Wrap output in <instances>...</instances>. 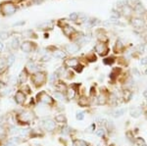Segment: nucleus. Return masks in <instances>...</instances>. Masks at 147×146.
Segmentation results:
<instances>
[{
	"label": "nucleus",
	"mask_w": 147,
	"mask_h": 146,
	"mask_svg": "<svg viewBox=\"0 0 147 146\" xmlns=\"http://www.w3.org/2000/svg\"><path fill=\"white\" fill-rule=\"evenodd\" d=\"M145 115H146V117H147V111L145 112Z\"/></svg>",
	"instance_id": "51"
},
{
	"label": "nucleus",
	"mask_w": 147,
	"mask_h": 146,
	"mask_svg": "<svg viewBox=\"0 0 147 146\" xmlns=\"http://www.w3.org/2000/svg\"><path fill=\"white\" fill-rule=\"evenodd\" d=\"M130 115L134 118H137L139 115H141V109L138 107H136L134 109H130Z\"/></svg>",
	"instance_id": "16"
},
{
	"label": "nucleus",
	"mask_w": 147,
	"mask_h": 146,
	"mask_svg": "<svg viewBox=\"0 0 147 146\" xmlns=\"http://www.w3.org/2000/svg\"><path fill=\"white\" fill-rule=\"evenodd\" d=\"M55 121L57 123H60V124H66L67 123V119H66V117L64 116V115H57L55 117Z\"/></svg>",
	"instance_id": "17"
},
{
	"label": "nucleus",
	"mask_w": 147,
	"mask_h": 146,
	"mask_svg": "<svg viewBox=\"0 0 147 146\" xmlns=\"http://www.w3.org/2000/svg\"><path fill=\"white\" fill-rule=\"evenodd\" d=\"M76 96V90L74 88H69L67 90V97L69 99H73Z\"/></svg>",
	"instance_id": "21"
},
{
	"label": "nucleus",
	"mask_w": 147,
	"mask_h": 146,
	"mask_svg": "<svg viewBox=\"0 0 147 146\" xmlns=\"http://www.w3.org/2000/svg\"><path fill=\"white\" fill-rule=\"evenodd\" d=\"M77 65H79V61L77 59L73 58V59H68L65 61V66L68 68H75Z\"/></svg>",
	"instance_id": "14"
},
{
	"label": "nucleus",
	"mask_w": 147,
	"mask_h": 146,
	"mask_svg": "<svg viewBox=\"0 0 147 146\" xmlns=\"http://www.w3.org/2000/svg\"><path fill=\"white\" fill-rule=\"evenodd\" d=\"M125 109H118V110H115L112 114H113V116L114 117H116V118H118V117H121V116H123V115L125 114Z\"/></svg>",
	"instance_id": "19"
},
{
	"label": "nucleus",
	"mask_w": 147,
	"mask_h": 146,
	"mask_svg": "<svg viewBox=\"0 0 147 146\" xmlns=\"http://www.w3.org/2000/svg\"><path fill=\"white\" fill-rule=\"evenodd\" d=\"M54 57L55 58H58V59H63L65 57V53L63 52V51H56V52H54Z\"/></svg>",
	"instance_id": "25"
},
{
	"label": "nucleus",
	"mask_w": 147,
	"mask_h": 146,
	"mask_svg": "<svg viewBox=\"0 0 147 146\" xmlns=\"http://www.w3.org/2000/svg\"><path fill=\"white\" fill-rule=\"evenodd\" d=\"M2 50H3V43L0 41V51H2Z\"/></svg>",
	"instance_id": "42"
},
{
	"label": "nucleus",
	"mask_w": 147,
	"mask_h": 146,
	"mask_svg": "<svg viewBox=\"0 0 147 146\" xmlns=\"http://www.w3.org/2000/svg\"><path fill=\"white\" fill-rule=\"evenodd\" d=\"M95 51L97 52V54H98V55L105 56V55H107L108 52H109V48H108V46L106 45L105 43L101 42V43H98L95 46Z\"/></svg>",
	"instance_id": "6"
},
{
	"label": "nucleus",
	"mask_w": 147,
	"mask_h": 146,
	"mask_svg": "<svg viewBox=\"0 0 147 146\" xmlns=\"http://www.w3.org/2000/svg\"><path fill=\"white\" fill-rule=\"evenodd\" d=\"M144 18H145V20L147 21V14H146V15H145V17H144Z\"/></svg>",
	"instance_id": "48"
},
{
	"label": "nucleus",
	"mask_w": 147,
	"mask_h": 146,
	"mask_svg": "<svg viewBox=\"0 0 147 146\" xmlns=\"http://www.w3.org/2000/svg\"><path fill=\"white\" fill-rule=\"evenodd\" d=\"M7 37H9V34H8V32H0V38L5 39V38H7Z\"/></svg>",
	"instance_id": "34"
},
{
	"label": "nucleus",
	"mask_w": 147,
	"mask_h": 146,
	"mask_svg": "<svg viewBox=\"0 0 147 146\" xmlns=\"http://www.w3.org/2000/svg\"><path fill=\"white\" fill-rule=\"evenodd\" d=\"M114 63V58H106L104 59V64L106 65H111Z\"/></svg>",
	"instance_id": "30"
},
{
	"label": "nucleus",
	"mask_w": 147,
	"mask_h": 146,
	"mask_svg": "<svg viewBox=\"0 0 147 146\" xmlns=\"http://www.w3.org/2000/svg\"><path fill=\"white\" fill-rule=\"evenodd\" d=\"M15 101L18 103V104H23V103L26 101L25 93L22 92V91H18V92L15 94Z\"/></svg>",
	"instance_id": "11"
},
{
	"label": "nucleus",
	"mask_w": 147,
	"mask_h": 146,
	"mask_svg": "<svg viewBox=\"0 0 147 146\" xmlns=\"http://www.w3.org/2000/svg\"><path fill=\"white\" fill-rule=\"evenodd\" d=\"M84 114L82 112H78L77 113V119L79 120V121H82V120H84Z\"/></svg>",
	"instance_id": "32"
},
{
	"label": "nucleus",
	"mask_w": 147,
	"mask_h": 146,
	"mask_svg": "<svg viewBox=\"0 0 147 146\" xmlns=\"http://www.w3.org/2000/svg\"><path fill=\"white\" fill-rule=\"evenodd\" d=\"M78 103H79V105L80 107H86V106L89 104V100L86 96H80Z\"/></svg>",
	"instance_id": "15"
},
{
	"label": "nucleus",
	"mask_w": 147,
	"mask_h": 146,
	"mask_svg": "<svg viewBox=\"0 0 147 146\" xmlns=\"http://www.w3.org/2000/svg\"><path fill=\"white\" fill-rule=\"evenodd\" d=\"M146 40H147V34H146Z\"/></svg>",
	"instance_id": "52"
},
{
	"label": "nucleus",
	"mask_w": 147,
	"mask_h": 146,
	"mask_svg": "<svg viewBox=\"0 0 147 146\" xmlns=\"http://www.w3.org/2000/svg\"><path fill=\"white\" fill-rule=\"evenodd\" d=\"M69 133H70V128L65 126V128L62 129V133H63V135H68Z\"/></svg>",
	"instance_id": "38"
},
{
	"label": "nucleus",
	"mask_w": 147,
	"mask_h": 146,
	"mask_svg": "<svg viewBox=\"0 0 147 146\" xmlns=\"http://www.w3.org/2000/svg\"><path fill=\"white\" fill-rule=\"evenodd\" d=\"M106 101H107V98H106V96L104 95V94H100V95L98 96V99H97V102H98V104L104 105L106 103Z\"/></svg>",
	"instance_id": "20"
},
{
	"label": "nucleus",
	"mask_w": 147,
	"mask_h": 146,
	"mask_svg": "<svg viewBox=\"0 0 147 146\" xmlns=\"http://www.w3.org/2000/svg\"><path fill=\"white\" fill-rule=\"evenodd\" d=\"M131 95H132L131 91H129V90H125L124 91V98H125V101H129L130 98H131Z\"/></svg>",
	"instance_id": "24"
},
{
	"label": "nucleus",
	"mask_w": 147,
	"mask_h": 146,
	"mask_svg": "<svg viewBox=\"0 0 147 146\" xmlns=\"http://www.w3.org/2000/svg\"><path fill=\"white\" fill-rule=\"evenodd\" d=\"M54 96L57 98L58 100H60V101H63V100H65V96H64V94L63 93H60V92H55V94H54Z\"/></svg>",
	"instance_id": "27"
},
{
	"label": "nucleus",
	"mask_w": 147,
	"mask_h": 146,
	"mask_svg": "<svg viewBox=\"0 0 147 146\" xmlns=\"http://www.w3.org/2000/svg\"><path fill=\"white\" fill-rule=\"evenodd\" d=\"M74 69H75L76 71H77L78 73H80V72H82V69H84V67H82V66L80 65V64H79V65L76 66V67L74 68Z\"/></svg>",
	"instance_id": "35"
},
{
	"label": "nucleus",
	"mask_w": 147,
	"mask_h": 146,
	"mask_svg": "<svg viewBox=\"0 0 147 146\" xmlns=\"http://www.w3.org/2000/svg\"><path fill=\"white\" fill-rule=\"evenodd\" d=\"M144 96H145V97L147 98V90L144 91Z\"/></svg>",
	"instance_id": "45"
},
{
	"label": "nucleus",
	"mask_w": 147,
	"mask_h": 146,
	"mask_svg": "<svg viewBox=\"0 0 147 146\" xmlns=\"http://www.w3.org/2000/svg\"><path fill=\"white\" fill-rule=\"evenodd\" d=\"M86 58H87V59H89V61H90V62L96 61V57H95V55H94L93 53H91V54H89V55H87V56H86Z\"/></svg>",
	"instance_id": "31"
},
{
	"label": "nucleus",
	"mask_w": 147,
	"mask_h": 146,
	"mask_svg": "<svg viewBox=\"0 0 147 146\" xmlns=\"http://www.w3.org/2000/svg\"><path fill=\"white\" fill-rule=\"evenodd\" d=\"M19 81H20L21 83H24L26 81H27V72L26 71H23L20 75V77H19Z\"/></svg>",
	"instance_id": "23"
},
{
	"label": "nucleus",
	"mask_w": 147,
	"mask_h": 146,
	"mask_svg": "<svg viewBox=\"0 0 147 146\" xmlns=\"http://www.w3.org/2000/svg\"><path fill=\"white\" fill-rule=\"evenodd\" d=\"M14 62H15V56L10 55L8 57V61H7V66H8V67H10V66L13 65Z\"/></svg>",
	"instance_id": "26"
},
{
	"label": "nucleus",
	"mask_w": 147,
	"mask_h": 146,
	"mask_svg": "<svg viewBox=\"0 0 147 146\" xmlns=\"http://www.w3.org/2000/svg\"><path fill=\"white\" fill-rule=\"evenodd\" d=\"M70 18H71V20L76 21L78 18H79V15H78V13H73V14H71V15H70Z\"/></svg>",
	"instance_id": "36"
},
{
	"label": "nucleus",
	"mask_w": 147,
	"mask_h": 146,
	"mask_svg": "<svg viewBox=\"0 0 147 146\" xmlns=\"http://www.w3.org/2000/svg\"><path fill=\"white\" fill-rule=\"evenodd\" d=\"M11 44H12V47H13L14 49H17L19 47V39L18 38H14Z\"/></svg>",
	"instance_id": "28"
},
{
	"label": "nucleus",
	"mask_w": 147,
	"mask_h": 146,
	"mask_svg": "<svg viewBox=\"0 0 147 146\" xmlns=\"http://www.w3.org/2000/svg\"><path fill=\"white\" fill-rule=\"evenodd\" d=\"M46 81V76L44 73H36L32 76V81H34V84L36 85H41L43 84Z\"/></svg>",
	"instance_id": "5"
},
{
	"label": "nucleus",
	"mask_w": 147,
	"mask_h": 146,
	"mask_svg": "<svg viewBox=\"0 0 147 146\" xmlns=\"http://www.w3.org/2000/svg\"><path fill=\"white\" fill-rule=\"evenodd\" d=\"M132 9H134V16H139V17H145L147 14L146 9L142 5L140 2H136V4L132 5Z\"/></svg>",
	"instance_id": "2"
},
{
	"label": "nucleus",
	"mask_w": 147,
	"mask_h": 146,
	"mask_svg": "<svg viewBox=\"0 0 147 146\" xmlns=\"http://www.w3.org/2000/svg\"><path fill=\"white\" fill-rule=\"evenodd\" d=\"M44 128L48 131H52L55 129V122L51 119H47L44 121Z\"/></svg>",
	"instance_id": "10"
},
{
	"label": "nucleus",
	"mask_w": 147,
	"mask_h": 146,
	"mask_svg": "<svg viewBox=\"0 0 147 146\" xmlns=\"http://www.w3.org/2000/svg\"><path fill=\"white\" fill-rule=\"evenodd\" d=\"M104 133H105V131H104V129H99L98 131H96V135L98 136H100V137H102V136L104 135Z\"/></svg>",
	"instance_id": "33"
},
{
	"label": "nucleus",
	"mask_w": 147,
	"mask_h": 146,
	"mask_svg": "<svg viewBox=\"0 0 147 146\" xmlns=\"http://www.w3.org/2000/svg\"><path fill=\"white\" fill-rule=\"evenodd\" d=\"M25 24V22H21V23H17V24H15L14 26H20V25H24Z\"/></svg>",
	"instance_id": "43"
},
{
	"label": "nucleus",
	"mask_w": 147,
	"mask_h": 146,
	"mask_svg": "<svg viewBox=\"0 0 147 146\" xmlns=\"http://www.w3.org/2000/svg\"><path fill=\"white\" fill-rule=\"evenodd\" d=\"M82 146H88V144H87V143H86V142H85V143H84V145H82Z\"/></svg>",
	"instance_id": "47"
},
{
	"label": "nucleus",
	"mask_w": 147,
	"mask_h": 146,
	"mask_svg": "<svg viewBox=\"0 0 147 146\" xmlns=\"http://www.w3.org/2000/svg\"><path fill=\"white\" fill-rule=\"evenodd\" d=\"M85 143V141L84 140H75L73 143V146H82Z\"/></svg>",
	"instance_id": "29"
},
{
	"label": "nucleus",
	"mask_w": 147,
	"mask_h": 146,
	"mask_svg": "<svg viewBox=\"0 0 147 146\" xmlns=\"http://www.w3.org/2000/svg\"><path fill=\"white\" fill-rule=\"evenodd\" d=\"M65 49L69 54H75V53L79 52L80 46L76 43H71V44H67L65 47Z\"/></svg>",
	"instance_id": "9"
},
{
	"label": "nucleus",
	"mask_w": 147,
	"mask_h": 146,
	"mask_svg": "<svg viewBox=\"0 0 147 146\" xmlns=\"http://www.w3.org/2000/svg\"><path fill=\"white\" fill-rule=\"evenodd\" d=\"M129 23L132 27L136 30H144L146 27V20L144 17H139V16H132L131 18L129 19Z\"/></svg>",
	"instance_id": "1"
},
{
	"label": "nucleus",
	"mask_w": 147,
	"mask_h": 146,
	"mask_svg": "<svg viewBox=\"0 0 147 146\" xmlns=\"http://www.w3.org/2000/svg\"><path fill=\"white\" fill-rule=\"evenodd\" d=\"M1 12L4 14V15H7V16H10V15H13L14 13L16 12V7L14 4L12 3H3L1 6Z\"/></svg>",
	"instance_id": "3"
},
{
	"label": "nucleus",
	"mask_w": 147,
	"mask_h": 146,
	"mask_svg": "<svg viewBox=\"0 0 147 146\" xmlns=\"http://www.w3.org/2000/svg\"><path fill=\"white\" fill-rule=\"evenodd\" d=\"M2 86H3V83H2V82H1V81H0V88H1V87H2Z\"/></svg>",
	"instance_id": "46"
},
{
	"label": "nucleus",
	"mask_w": 147,
	"mask_h": 146,
	"mask_svg": "<svg viewBox=\"0 0 147 146\" xmlns=\"http://www.w3.org/2000/svg\"><path fill=\"white\" fill-rule=\"evenodd\" d=\"M63 32H64V34H65L66 36L70 37L73 34H75L76 30H75V29H74L73 27H71V26H69V25H66L65 27L63 28Z\"/></svg>",
	"instance_id": "13"
},
{
	"label": "nucleus",
	"mask_w": 147,
	"mask_h": 146,
	"mask_svg": "<svg viewBox=\"0 0 147 146\" xmlns=\"http://www.w3.org/2000/svg\"><path fill=\"white\" fill-rule=\"evenodd\" d=\"M21 48H22V50L25 53H30V52H32V43H30V42L25 41V42H23V43H22Z\"/></svg>",
	"instance_id": "12"
},
{
	"label": "nucleus",
	"mask_w": 147,
	"mask_h": 146,
	"mask_svg": "<svg viewBox=\"0 0 147 146\" xmlns=\"http://www.w3.org/2000/svg\"><path fill=\"white\" fill-rule=\"evenodd\" d=\"M94 129H95V124H92L91 126H89V128H87L86 131H87V133H92V131H93Z\"/></svg>",
	"instance_id": "37"
},
{
	"label": "nucleus",
	"mask_w": 147,
	"mask_h": 146,
	"mask_svg": "<svg viewBox=\"0 0 147 146\" xmlns=\"http://www.w3.org/2000/svg\"><path fill=\"white\" fill-rule=\"evenodd\" d=\"M134 143L138 146H146V142L144 141V139L142 137H137L134 139Z\"/></svg>",
	"instance_id": "22"
},
{
	"label": "nucleus",
	"mask_w": 147,
	"mask_h": 146,
	"mask_svg": "<svg viewBox=\"0 0 147 146\" xmlns=\"http://www.w3.org/2000/svg\"><path fill=\"white\" fill-rule=\"evenodd\" d=\"M121 13H122V15L124 16L125 18L129 20V19L134 16L132 5H129V4H125V5H123L122 8H121Z\"/></svg>",
	"instance_id": "4"
},
{
	"label": "nucleus",
	"mask_w": 147,
	"mask_h": 146,
	"mask_svg": "<svg viewBox=\"0 0 147 146\" xmlns=\"http://www.w3.org/2000/svg\"><path fill=\"white\" fill-rule=\"evenodd\" d=\"M145 50H146V52H147V44H146V46H145Z\"/></svg>",
	"instance_id": "49"
},
{
	"label": "nucleus",
	"mask_w": 147,
	"mask_h": 146,
	"mask_svg": "<svg viewBox=\"0 0 147 146\" xmlns=\"http://www.w3.org/2000/svg\"><path fill=\"white\" fill-rule=\"evenodd\" d=\"M5 146H15V144H14V143L10 140V141H8V142L6 143Z\"/></svg>",
	"instance_id": "41"
},
{
	"label": "nucleus",
	"mask_w": 147,
	"mask_h": 146,
	"mask_svg": "<svg viewBox=\"0 0 147 146\" xmlns=\"http://www.w3.org/2000/svg\"><path fill=\"white\" fill-rule=\"evenodd\" d=\"M27 68L28 71H30V72H34V71L37 70V66L35 65L34 62H32V61H30V62L28 63Z\"/></svg>",
	"instance_id": "18"
},
{
	"label": "nucleus",
	"mask_w": 147,
	"mask_h": 146,
	"mask_svg": "<svg viewBox=\"0 0 147 146\" xmlns=\"http://www.w3.org/2000/svg\"><path fill=\"white\" fill-rule=\"evenodd\" d=\"M32 119V116L30 112H24L22 114L19 115V117H18L19 122H21V123H28V122H30Z\"/></svg>",
	"instance_id": "8"
},
{
	"label": "nucleus",
	"mask_w": 147,
	"mask_h": 146,
	"mask_svg": "<svg viewBox=\"0 0 147 146\" xmlns=\"http://www.w3.org/2000/svg\"><path fill=\"white\" fill-rule=\"evenodd\" d=\"M37 98H38V99L41 101V102L45 103V104H52V103H53V99H52V98L48 95V94L45 93V92H43V91L37 95Z\"/></svg>",
	"instance_id": "7"
},
{
	"label": "nucleus",
	"mask_w": 147,
	"mask_h": 146,
	"mask_svg": "<svg viewBox=\"0 0 147 146\" xmlns=\"http://www.w3.org/2000/svg\"><path fill=\"white\" fill-rule=\"evenodd\" d=\"M10 81H11V83H12V84H15V83H16V77H11Z\"/></svg>",
	"instance_id": "40"
},
{
	"label": "nucleus",
	"mask_w": 147,
	"mask_h": 146,
	"mask_svg": "<svg viewBox=\"0 0 147 146\" xmlns=\"http://www.w3.org/2000/svg\"><path fill=\"white\" fill-rule=\"evenodd\" d=\"M145 75H146V76H147V70L145 71Z\"/></svg>",
	"instance_id": "50"
},
{
	"label": "nucleus",
	"mask_w": 147,
	"mask_h": 146,
	"mask_svg": "<svg viewBox=\"0 0 147 146\" xmlns=\"http://www.w3.org/2000/svg\"><path fill=\"white\" fill-rule=\"evenodd\" d=\"M34 1L35 2V3L38 4V3H40V2H42V0H34Z\"/></svg>",
	"instance_id": "44"
},
{
	"label": "nucleus",
	"mask_w": 147,
	"mask_h": 146,
	"mask_svg": "<svg viewBox=\"0 0 147 146\" xmlns=\"http://www.w3.org/2000/svg\"><path fill=\"white\" fill-rule=\"evenodd\" d=\"M11 90H12V88H10V87L7 88V89H5V91L3 92V94H4V95H7V94H10V93H11Z\"/></svg>",
	"instance_id": "39"
}]
</instances>
